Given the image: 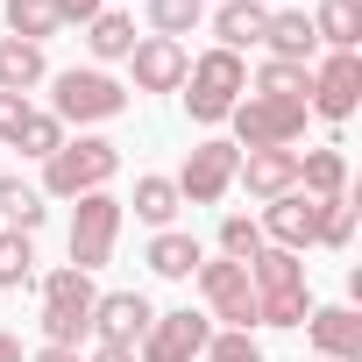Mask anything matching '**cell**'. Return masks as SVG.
<instances>
[{"label":"cell","instance_id":"cell-19","mask_svg":"<svg viewBox=\"0 0 362 362\" xmlns=\"http://www.w3.org/2000/svg\"><path fill=\"white\" fill-rule=\"evenodd\" d=\"M298 192H305V199L348 192V156H341V149H298Z\"/></svg>","mask_w":362,"mask_h":362},{"label":"cell","instance_id":"cell-17","mask_svg":"<svg viewBox=\"0 0 362 362\" xmlns=\"http://www.w3.org/2000/svg\"><path fill=\"white\" fill-rule=\"evenodd\" d=\"M263 50L277 57V64H305L320 43H313V15H298V8H284V15H270L263 22Z\"/></svg>","mask_w":362,"mask_h":362},{"label":"cell","instance_id":"cell-2","mask_svg":"<svg viewBox=\"0 0 362 362\" xmlns=\"http://www.w3.org/2000/svg\"><path fill=\"white\" fill-rule=\"evenodd\" d=\"M114 170H121V142L78 135V142H64V149L43 163V192H50V199H86V192H107Z\"/></svg>","mask_w":362,"mask_h":362},{"label":"cell","instance_id":"cell-21","mask_svg":"<svg viewBox=\"0 0 362 362\" xmlns=\"http://www.w3.org/2000/svg\"><path fill=\"white\" fill-rule=\"evenodd\" d=\"M313 43H327V50H355V43H362V0H320Z\"/></svg>","mask_w":362,"mask_h":362},{"label":"cell","instance_id":"cell-1","mask_svg":"<svg viewBox=\"0 0 362 362\" xmlns=\"http://www.w3.org/2000/svg\"><path fill=\"white\" fill-rule=\"evenodd\" d=\"M249 291H256V327H305L313 291H305V263L291 249H256L249 256Z\"/></svg>","mask_w":362,"mask_h":362},{"label":"cell","instance_id":"cell-23","mask_svg":"<svg viewBox=\"0 0 362 362\" xmlns=\"http://www.w3.org/2000/svg\"><path fill=\"white\" fill-rule=\"evenodd\" d=\"M121 206H135V221H149V228H170L185 199H177L170 177H156V170H149V177H135V199H121Z\"/></svg>","mask_w":362,"mask_h":362},{"label":"cell","instance_id":"cell-31","mask_svg":"<svg viewBox=\"0 0 362 362\" xmlns=\"http://www.w3.org/2000/svg\"><path fill=\"white\" fill-rule=\"evenodd\" d=\"M320 242H327V249H348V242H355V199H348V192L320 199Z\"/></svg>","mask_w":362,"mask_h":362},{"label":"cell","instance_id":"cell-10","mask_svg":"<svg viewBox=\"0 0 362 362\" xmlns=\"http://www.w3.org/2000/svg\"><path fill=\"white\" fill-rule=\"evenodd\" d=\"M192 284H199V298L214 305V320H228L235 334H249L256 327V291H249V263H199L192 270Z\"/></svg>","mask_w":362,"mask_h":362},{"label":"cell","instance_id":"cell-30","mask_svg":"<svg viewBox=\"0 0 362 362\" xmlns=\"http://www.w3.org/2000/svg\"><path fill=\"white\" fill-rule=\"evenodd\" d=\"M305 86H313L305 64H277V57H270V64L256 71V93H263V100H305Z\"/></svg>","mask_w":362,"mask_h":362},{"label":"cell","instance_id":"cell-25","mask_svg":"<svg viewBox=\"0 0 362 362\" xmlns=\"http://www.w3.org/2000/svg\"><path fill=\"white\" fill-rule=\"evenodd\" d=\"M0 221H8L15 235H36L43 228V192L22 185V177H0Z\"/></svg>","mask_w":362,"mask_h":362},{"label":"cell","instance_id":"cell-37","mask_svg":"<svg viewBox=\"0 0 362 362\" xmlns=\"http://www.w3.org/2000/svg\"><path fill=\"white\" fill-rule=\"evenodd\" d=\"M0 362H22V341H15L8 327H0Z\"/></svg>","mask_w":362,"mask_h":362},{"label":"cell","instance_id":"cell-35","mask_svg":"<svg viewBox=\"0 0 362 362\" xmlns=\"http://www.w3.org/2000/svg\"><path fill=\"white\" fill-rule=\"evenodd\" d=\"M50 8H57V22H93L100 0H50Z\"/></svg>","mask_w":362,"mask_h":362},{"label":"cell","instance_id":"cell-8","mask_svg":"<svg viewBox=\"0 0 362 362\" xmlns=\"http://www.w3.org/2000/svg\"><path fill=\"white\" fill-rule=\"evenodd\" d=\"M355 107H362V57H355V50H327L320 71H313V86H305V114L348 121Z\"/></svg>","mask_w":362,"mask_h":362},{"label":"cell","instance_id":"cell-26","mask_svg":"<svg viewBox=\"0 0 362 362\" xmlns=\"http://www.w3.org/2000/svg\"><path fill=\"white\" fill-rule=\"evenodd\" d=\"M57 29H64V22H57L50 0H8V36H22V43L43 50V36H57Z\"/></svg>","mask_w":362,"mask_h":362},{"label":"cell","instance_id":"cell-32","mask_svg":"<svg viewBox=\"0 0 362 362\" xmlns=\"http://www.w3.org/2000/svg\"><path fill=\"white\" fill-rule=\"evenodd\" d=\"M256 249H263V228H256L249 214H228V221H221V256H228V263H249Z\"/></svg>","mask_w":362,"mask_h":362},{"label":"cell","instance_id":"cell-36","mask_svg":"<svg viewBox=\"0 0 362 362\" xmlns=\"http://www.w3.org/2000/svg\"><path fill=\"white\" fill-rule=\"evenodd\" d=\"M86 362H135V348H100V341H93V355H86Z\"/></svg>","mask_w":362,"mask_h":362},{"label":"cell","instance_id":"cell-12","mask_svg":"<svg viewBox=\"0 0 362 362\" xmlns=\"http://www.w3.org/2000/svg\"><path fill=\"white\" fill-rule=\"evenodd\" d=\"M128 71H135V93H177L185 71H192V57H185V43H170V36H135Z\"/></svg>","mask_w":362,"mask_h":362},{"label":"cell","instance_id":"cell-38","mask_svg":"<svg viewBox=\"0 0 362 362\" xmlns=\"http://www.w3.org/2000/svg\"><path fill=\"white\" fill-rule=\"evenodd\" d=\"M36 362H78V348H36Z\"/></svg>","mask_w":362,"mask_h":362},{"label":"cell","instance_id":"cell-18","mask_svg":"<svg viewBox=\"0 0 362 362\" xmlns=\"http://www.w3.org/2000/svg\"><path fill=\"white\" fill-rule=\"evenodd\" d=\"M43 78H50V64H43L36 43L0 36V93H22V100H29V86H43Z\"/></svg>","mask_w":362,"mask_h":362},{"label":"cell","instance_id":"cell-40","mask_svg":"<svg viewBox=\"0 0 362 362\" xmlns=\"http://www.w3.org/2000/svg\"><path fill=\"white\" fill-rule=\"evenodd\" d=\"M263 8H270V0H263Z\"/></svg>","mask_w":362,"mask_h":362},{"label":"cell","instance_id":"cell-5","mask_svg":"<svg viewBox=\"0 0 362 362\" xmlns=\"http://www.w3.org/2000/svg\"><path fill=\"white\" fill-rule=\"evenodd\" d=\"M121 221H128V206H121L114 192H86V199L71 206V270H86V277H93V270L114 256Z\"/></svg>","mask_w":362,"mask_h":362},{"label":"cell","instance_id":"cell-29","mask_svg":"<svg viewBox=\"0 0 362 362\" xmlns=\"http://www.w3.org/2000/svg\"><path fill=\"white\" fill-rule=\"evenodd\" d=\"M15 149H22V156H36V163H50V156L64 149V121H57V114H36V107H29V121H22Z\"/></svg>","mask_w":362,"mask_h":362},{"label":"cell","instance_id":"cell-39","mask_svg":"<svg viewBox=\"0 0 362 362\" xmlns=\"http://www.w3.org/2000/svg\"><path fill=\"white\" fill-rule=\"evenodd\" d=\"M313 362H327V355H313Z\"/></svg>","mask_w":362,"mask_h":362},{"label":"cell","instance_id":"cell-7","mask_svg":"<svg viewBox=\"0 0 362 362\" xmlns=\"http://www.w3.org/2000/svg\"><path fill=\"white\" fill-rule=\"evenodd\" d=\"M50 86H57L50 93L57 121H114V114H128V86L107 78V71H57Z\"/></svg>","mask_w":362,"mask_h":362},{"label":"cell","instance_id":"cell-34","mask_svg":"<svg viewBox=\"0 0 362 362\" xmlns=\"http://www.w3.org/2000/svg\"><path fill=\"white\" fill-rule=\"evenodd\" d=\"M22 121H29V100H22V93H0V142H15Z\"/></svg>","mask_w":362,"mask_h":362},{"label":"cell","instance_id":"cell-11","mask_svg":"<svg viewBox=\"0 0 362 362\" xmlns=\"http://www.w3.org/2000/svg\"><path fill=\"white\" fill-rule=\"evenodd\" d=\"M149 320H156V305L142 291H100L93 298V341L100 348H135L149 334Z\"/></svg>","mask_w":362,"mask_h":362},{"label":"cell","instance_id":"cell-24","mask_svg":"<svg viewBox=\"0 0 362 362\" xmlns=\"http://www.w3.org/2000/svg\"><path fill=\"white\" fill-rule=\"evenodd\" d=\"M206 256H199V242L192 235H177V228H156V242H149V270L156 277H192Z\"/></svg>","mask_w":362,"mask_h":362},{"label":"cell","instance_id":"cell-28","mask_svg":"<svg viewBox=\"0 0 362 362\" xmlns=\"http://www.w3.org/2000/svg\"><path fill=\"white\" fill-rule=\"evenodd\" d=\"M199 22H206V0H149V29L170 36V43H177V36H192Z\"/></svg>","mask_w":362,"mask_h":362},{"label":"cell","instance_id":"cell-6","mask_svg":"<svg viewBox=\"0 0 362 362\" xmlns=\"http://www.w3.org/2000/svg\"><path fill=\"white\" fill-rule=\"evenodd\" d=\"M235 163H242V149L221 142V135H206V142H192L185 170H177L170 185H177V199H185V206H221V199L235 192Z\"/></svg>","mask_w":362,"mask_h":362},{"label":"cell","instance_id":"cell-27","mask_svg":"<svg viewBox=\"0 0 362 362\" xmlns=\"http://www.w3.org/2000/svg\"><path fill=\"white\" fill-rule=\"evenodd\" d=\"M22 284H36V249H29V235L0 228V291H22Z\"/></svg>","mask_w":362,"mask_h":362},{"label":"cell","instance_id":"cell-33","mask_svg":"<svg viewBox=\"0 0 362 362\" xmlns=\"http://www.w3.org/2000/svg\"><path fill=\"white\" fill-rule=\"evenodd\" d=\"M199 362H263V348H256V334H235V327H221V334L199 348Z\"/></svg>","mask_w":362,"mask_h":362},{"label":"cell","instance_id":"cell-22","mask_svg":"<svg viewBox=\"0 0 362 362\" xmlns=\"http://www.w3.org/2000/svg\"><path fill=\"white\" fill-rule=\"evenodd\" d=\"M86 50H93L100 64H121V57L135 50V22H128V15H114V8H100V15L86 22Z\"/></svg>","mask_w":362,"mask_h":362},{"label":"cell","instance_id":"cell-9","mask_svg":"<svg viewBox=\"0 0 362 362\" xmlns=\"http://www.w3.org/2000/svg\"><path fill=\"white\" fill-rule=\"evenodd\" d=\"M214 341V320L206 313H156L149 334L135 341V362H199V348Z\"/></svg>","mask_w":362,"mask_h":362},{"label":"cell","instance_id":"cell-16","mask_svg":"<svg viewBox=\"0 0 362 362\" xmlns=\"http://www.w3.org/2000/svg\"><path fill=\"white\" fill-rule=\"evenodd\" d=\"M263 22H270V8L263 0H221L214 8V36H221V50H249V43H263Z\"/></svg>","mask_w":362,"mask_h":362},{"label":"cell","instance_id":"cell-13","mask_svg":"<svg viewBox=\"0 0 362 362\" xmlns=\"http://www.w3.org/2000/svg\"><path fill=\"white\" fill-rule=\"evenodd\" d=\"M256 228H263V242H270V249H291V256H298V249H313V242H320V199L284 192V199H270V206H263V221H256Z\"/></svg>","mask_w":362,"mask_h":362},{"label":"cell","instance_id":"cell-4","mask_svg":"<svg viewBox=\"0 0 362 362\" xmlns=\"http://www.w3.org/2000/svg\"><path fill=\"white\" fill-rule=\"evenodd\" d=\"M235 149H291L298 135H305V100H263V93H249V100H235Z\"/></svg>","mask_w":362,"mask_h":362},{"label":"cell","instance_id":"cell-14","mask_svg":"<svg viewBox=\"0 0 362 362\" xmlns=\"http://www.w3.org/2000/svg\"><path fill=\"white\" fill-rule=\"evenodd\" d=\"M235 185H249V199H263V206L298 192V149H249L235 163Z\"/></svg>","mask_w":362,"mask_h":362},{"label":"cell","instance_id":"cell-15","mask_svg":"<svg viewBox=\"0 0 362 362\" xmlns=\"http://www.w3.org/2000/svg\"><path fill=\"white\" fill-rule=\"evenodd\" d=\"M305 334H313V355L362 362V320H355V305H313L305 313Z\"/></svg>","mask_w":362,"mask_h":362},{"label":"cell","instance_id":"cell-20","mask_svg":"<svg viewBox=\"0 0 362 362\" xmlns=\"http://www.w3.org/2000/svg\"><path fill=\"white\" fill-rule=\"evenodd\" d=\"M36 291H43V313H86V320H93V298H100V291H93V277H86V270H71V263H57Z\"/></svg>","mask_w":362,"mask_h":362},{"label":"cell","instance_id":"cell-3","mask_svg":"<svg viewBox=\"0 0 362 362\" xmlns=\"http://www.w3.org/2000/svg\"><path fill=\"white\" fill-rule=\"evenodd\" d=\"M185 114L199 121V128H221L228 114H235V100L249 93V64L235 57V50H206V57H192V71H185Z\"/></svg>","mask_w":362,"mask_h":362}]
</instances>
